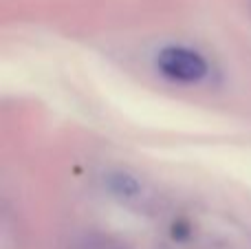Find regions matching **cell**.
<instances>
[{
    "label": "cell",
    "instance_id": "3",
    "mask_svg": "<svg viewBox=\"0 0 251 249\" xmlns=\"http://www.w3.org/2000/svg\"><path fill=\"white\" fill-rule=\"evenodd\" d=\"M73 249H130V247L124 241H119L117 236L101 232H88L75 241Z\"/></svg>",
    "mask_w": 251,
    "mask_h": 249
},
{
    "label": "cell",
    "instance_id": "2",
    "mask_svg": "<svg viewBox=\"0 0 251 249\" xmlns=\"http://www.w3.org/2000/svg\"><path fill=\"white\" fill-rule=\"evenodd\" d=\"M106 188L119 199H132L141 192V183L128 172H108L106 174Z\"/></svg>",
    "mask_w": 251,
    "mask_h": 249
},
{
    "label": "cell",
    "instance_id": "1",
    "mask_svg": "<svg viewBox=\"0 0 251 249\" xmlns=\"http://www.w3.org/2000/svg\"><path fill=\"white\" fill-rule=\"evenodd\" d=\"M156 66L165 77L183 84H194L207 75V62L201 53L185 47H165L156 55Z\"/></svg>",
    "mask_w": 251,
    "mask_h": 249
}]
</instances>
